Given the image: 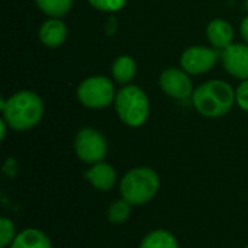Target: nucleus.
I'll use <instances>...</instances> for the list:
<instances>
[{
  "label": "nucleus",
  "mask_w": 248,
  "mask_h": 248,
  "mask_svg": "<svg viewBox=\"0 0 248 248\" xmlns=\"http://www.w3.org/2000/svg\"><path fill=\"white\" fill-rule=\"evenodd\" d=\"M1 118L13 131H29L35 128L44 115L42 99L31 90H20L9 99H1Z\"/></svg>",
  "instance_id": "nucleus-1"
},
{
  "label": "nucleus",
  "mask_w": 248,
  "mask_h": 248,
  "mask_svg": "<svg viewBox=\"0 0 248 248\" xmlns=\"http://www.w3.org/2000/svg\"><path fill=\"white\" fill-rule=\"evenodd\" d=\"M84 179L96 190L109 192L115 187L118 177H116V170L113 169L112 164H109L106 161H100V163L92 164L86 170Z\"/></svg>",
  "instance_id": "nucleus-10"
},
{
  "label": "nucleus",
  "mask_w": 248,
  "mask_h": 248,
  "mask_svg": "<svg viewBox=\"0 0 248 248\" xmlns=\"http://www.w3.org/2000/svg\"><path fill=\"white\" fill-rule=\"evenodd\" d=\"M206 38L217 49H225L232 44L234 29L224 19H214L206 26Z\"/></svg>",
  "instance_id": "nucleus-12"
},
{
  "label": "nucleus",
  "mask_w": 248,
  "mask_h": 248,
  "mask_svg": "<svg viewBox=\"0 0 248 248\" xmlns=\"http://www.w3.org/2000/svg\"><path fill=\"white\" fill-rule=\"evenodd\" d=\"M131 208L132 205H129L124 198L113 201L109 208H108V219L110 224H124L131 217Z\"/></svg>",
  "instance_id": "nucleus-17"
},
{
  "label": "nucleus",
  "mask_w": 248,
  "mask_h": 248,
  "mask_svg": "<svg viewBox=\"0 0 248 248\" xmlns=\"http://www.w3.org/2000/svg\"><path fill=\"white\" fill-rule=\"evenodd\" d=\"M224 68L235 78H248V44H231L221 54Z\"/></svg>",
  "instance_id": "nucleus-9"
},
{
  "label": "nucleus",
  "mask_w": 248,
  "mask_h": 248,
  "mask_svg": "<svg viewBox=\"0 0 248 248\" xmlns=\"http://www.w3.org/2000/svg\"><path fill=\"white\" fill-rule=\"evenodd\" d=\"M158 84L169 97H173L177 100L187 99L195 92L189 73H186L183 68H176V67L166 68L160 74Z\"/></svg>",
  "instance_id": "nucleus-7"
},
{
  "label": "nucleus",
  "mask_w": 248,
  "mask_h": 248,
  "mask_svg": "<svg viewBox=\"0 0 248 248\" xmlns=\"http://www.w3.org/2000/svg\"><path fill=\"white\" fill-rule=\"evenodd\" d=\"M9 248H52L49 237L38 228H25L17 232Z\"/></svg>",
  "instance_id": "nucleus-13"
},
{
  "label": "nucleus",
  "mask_w": 248,
  "mask_h": 248,
  "mask_svg": "<svg viewBox=\"0 0 248 248\" xmlns=\"http://www.w3.org/2000/svg\"><path fill=\"white\" fill-rule=\"evenodd\" d=\"M1 170H3V174H4L6 177L13 179V177H16V174L19 173V164H17V161H16L13 157H9V158L4 161Z\"/></svg>",
  "instance_id": "nucleus-21"
},
{
  "label": "nucleus",
  "mask_w": 248,
  "mask_h": 248,
  "mask_svg": "<svg viewBox=\"0 0 248 248\" xmlns=\"http://www.w3.org/2000/svg\"><path fill=\"white\" fill-rule=\"evenodd\" d=\"M137 74V62L129 55L118 57L112 64V76L118 84L128 86Z\"/></svg>",
  "instance_id": "nucleus-14"
},
{
  "label": "nucleus",
  "mask_w": 248,
  "mask_h": 248,
  "mask_svg": "<svg viewBox=\"0 0 248 248\" xmlns=\"http://www.w3.org/2000/svg\"><path fill=\"white\" fill-rule=\"evenodd\" d=\"M113 105L119 119L131 128H138L148 119L150 100L138 86L128 84L118 90Z\"/></svg>",
  "instance_id": "nucleus-4"
},
{
  "label": "nucleus",
  "mask_w": 248,
  "mask_h": 248,
  "mask_svg": "<svg viewBox=\"0 0 248 248\" xmlns=\"http://www.w3.org/2000/svg\"><path fill=\"white\" fill-rule=\"evenodd\" d=\"M246 248H248V246H247V247H246Z\"/></svg>",
  "instance_id": "nucleus-24"
},
{
  "label": "nucleus",
  "mask_w": 248,
  "mask_h": 248,
  "mask_svg": "<svg viewBox=\"0 0 248 248\" xmlns=\"http://www.w3.org/2000/svg\"><path fill=\"white\" fill-rule=\"evenodd\" d=\"M116 28H118V20H116V17H115V16H110V17H109V22H108V26H106L108 33H109V35H112V33L116 31Z\"/></svg>",
  "instance_id": "nucleus-23"
},
{
  "label": "nucleus",
  "mask_w": 248,
  "mask_h": 248,
  "mask_svg": "<svg viewBox=\"0 0 248 248\" xmlns=\"http://www.w3.org/2000/svg\"><path fill=\"white\" fill-rule=\"evenodd\" d=\"M161 180L158 173L147 166H138L124 174L119 182L121 198L132 206L150 203L158 193Z\"/></svg>",
  "instance_id": "nucleus-3"
},
{
  "label": "nucleus",
  "mask_w": 248,
  "mask_h": 248,
  "mask_svg": "<svg viewBox=\"0 0 248 248\" xmlns=\"http://www.w3.org/2000/svg\"><path fill=\"white\" fill-rule=\"evenodd\" d=\"M16 235L17 232H16L15 222L7 217H1L0 218V248L10 247Z\"/></svg>",
  "instance_id": "nucleus-18"
},
{
  "label": "nucleus",
  "mask_w": 248,
  "mask_h": 248,
  "mask_svg": "<svg viewBox=\"0 0 248 248\" xmlns=\"http://www.w3.org/2000/svg\"><path fill=\"white\" fill-rule=\"evenodd\" d=\"M195 109L205 118L225 116L237 103L235 90L224 80H209L201 84L192 94Z\"/></svg>",
  "instance_id": "nucleus-2"
},
{
  "label": "nucleus",
  "mask_w": 248,
  "mask_h": 248,
  "mask_svg": "<svg viewBox=\"0 0 248 248\" xmlns=\"http://www.w3.org/2000/svg\"><path fill=\"white\" fill-rule=\"evenodd\" d=\"M74 153L77 158L89 166L105 161L108 155V142L102 132L94 128H81L74 138Z\"/></svg>",
  "instance_id": "nucleus-6"
},
{
  "label": "nucleus",
  "mask_w": 248,
  "mask_h": 248,
  "mask_svg": "<svg viewBox=\"0 0 248 248\" xmlns=\"http://www.w3.org/2000/svg\"><path fill=\"white\" fill-rule=\"evenodd\" d=\"M38 9L49 17H62L73 7V0H35Z\"/></svg>",
  "instance_id": "nucleus-16"
},
{
  "label": "nucleus",
  "mask_w": 248,
  "mask_h": 248,
  "mask_svg": "<svg viewBox=\"0 0 248 248\" xmlns=\"http://www.w3.org/2000/svg\"><path fill=\"white\" fill-rule=\"evenodd\" d=\"M67 26L60 17L45 20L39 28V39L48 48H58L67 38Z\"/></svg>",
  "instance_id": "nucleus-11"
},
{
  "label": "nucleus",
  "mask_w": 248,
  "mask_h": 248,
  "mask_svg": "<svg viewBox=\"0 0 248 248\" xmlns=\"http://www.w3.org/2000/svg\"><path fill=\"white\" fill-rule=\"evenodd\" d=\"M240 32H241V36H243V39L246 41V44H248V16H246V17L241 20Z\"/></svg>",
  "instance_id": "nucleus-22"
},
{
  "label": "nucleus",
  "mask_w": 248,
  "mask_h": 248,
  "mask_svg": "<svg viewBox=\"0 0 248 248\" xmlns=\"http://www.w3.org/2000/svg\"><path fill=\"white\" fill-rule=\"evenodd\" d=\"M138 248H180L176 235L167 230H154L148 232Z\"/></svg>",
  "instance_id": "nucleus-15"
},
{
  "label": "nucleus",
  "mask_w": 248,
  "mask_h": 248,
  "mask_svg": "<svg viewBox=\"0 0 248 248\" xmlns=\"http://www.w3.org/2000/svg\"><path fill=\"white\" fill-rule=\"evenodd\" d=\"M218 61V52L209 46H190L180 57L182 68L189 74H205Z\"/></svg>",
  "instance_id": "nucleus-8"
},
{
  "label": "nucleus",
  "mask_w": 248,
  "mask_h": 248,
  "mask_svg": "<svg viewBox=\"0 0 248 248\" xmlns=\"http://www.w3.org/2000/svg\"><path fill=\"white\" fill-rule=\"evenodd\" d=\"M115 84L105 76L84 78L77 87V99L87 109H105L115 102Z\"/></svg>",
  "instance_id": "nucleus-5"
},
{
  "label": "nucleus",
  "mask_w": 248,
  "mask_h": 248,
  "mask_svg": "<svg viewBox=\"0 0 248 248\" xmlns=\"http://www.w3.org/2000/svg\"><path fill=\"white\" fill-rule=\"evenodd\" d=\"M126 1L128 0H89V3L94 9L100 12H109V13L121 10L126 4Z\"/></svg>",
  "instance_id": "nucleus-19"
},
{
  "label": "nucleus",
  "mask_w": 248,
  "mask_h": 248,
  "mask_svg": "<svg viewBox=\"0 0 248 248\" xmlns=\"http://www.w3.org/2000/svg\"><path fill=\"white\" fill-rule=\"evenodd\" d=\"M235 99H237V105L240 106V109H243L244 112H248V78L243 80L240 83V86L237 87Z\"/></svg>",
  "instance_id": "nucleus-20"
}]
</instances>
